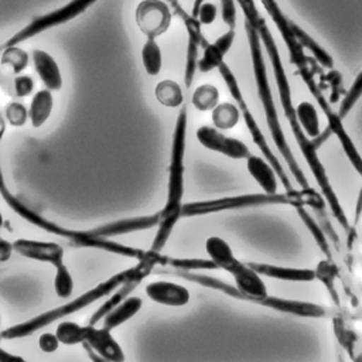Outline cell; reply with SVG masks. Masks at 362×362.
<instances>
[{
	"instance_id": "1",
	"label": "cell",
	"mask_w": 362,
	"mask_h": 362,
	"mask_svg": "<svg viewBox=\"0 0 362 362\" xmlns=\"http://www.w3.org/2000/svg\"><path fill=\"white\" fill-rule=\"evenodd\" d=\"M205 250L218 269L226 270L233 277L235 286L215 277L198 274L195 272L175 270L174 274L197 281L205 287L219 290L229 297L274 310L277 313L305 318H324L329 314L328 308L315 303L270 296L262 276L256 273L249 263L239 260L225 239L219 236H209L205 242Z\"/></svg>"
},
{
	"instance_id": "2",
	"label": "cell",
	"mask_w": 362,
	"mask_h": 362,
	"mask_svg": "<svg viewBox=\"0 0 362 362\" xmlns=\"http://www.w3.org/2000/svg\"><path fill=\"white\" fill-rule=\"evenodd\" d=\"M238 4L240 6L243 16H245V23H247L249 25H252L256 33L260 37V41L266 49V54L270 59L272 64V69L274 74V81H276V86H277V93H279V100L280 105L283 107V113L288 122L290 130L294 134V139L298 144V148L303 154V157L305 158L308 168L320 188V194L322 195V198L325 199V204L328 205L331 214L334 215V218L337 219V222L339 223V226L344 230H349V219L339 202V198L335 192V189L332 188L328 174L325 171L324 164L320 160L318 156V147L317 144L305 134V132L303 130L298 119H297V113H296V106L293 103V93H291V88H290V82L287 79V74L283 68V62L280 58V52L279 48L276 45L274 37L272 35L264 18L260 16L255 0H236Z\"/></svg>"
},
{
	"instance_id": "3",
	"label": "cell",
	"mask_w": 362,
	"mask_h": 362,
	"mask_svg": "<svg viewBox=\"0 0 362 362\" xmlns=\"http://www.w3.org/2000/svg\"><path fill=\"white\" fill-rule=\"evenodd\" d=\"M164 260H165V256L160 255L158 252H153L150 259L140 260L139 264H136L130 269H126L123 272H119L117 274L109 277L107 280L98 284L96 287L85 291L79 297H76V298H74V300H71V301H68V303H65L59 307H55L49 311H45V313H42V314H40V315H37L31 320H27L24 322H20V324H16V325H11V327L3 329L0 337L6 338V339H16V338L28 337V335L37 332L40 328H44L48 324H51V322H54V321H57L62 317H66L72 313H76V311L88 307L93 301L113 293L119 286H122V284H124L130 280H143L156 264H164Z\"/></svg>"
},
{
	"instance_id": "4",
	"label": "cell",
	"mask_w": 362,
	"mask_h": 362,
	"mask_svg": "<svg viewBox=\"0 0 362 362\" xmlns=\"http://www.w3.org/2000/svg\"><path fill=\"white\" fill-rule=\"evenodd\" d=\"M245 30H246V37H247L249 51H250V61H252V68H253V75H255L256 90H257V96H259L262 107H263V113H264L266 123H267L269 132L272 134L273 143H274L279 154L287 164V168L291 173V175L294 177V181L300 185V191L304 195H310V194L315 192V189L310 185L304 171L301 170L300 164L297 163V160L291 151V147L284 136L283 126L280 123L279 112H277V107H276V103L273 99L272 86H270L269 76H267V66H266L263 49L260 45V37L256 33V30L252 25H249L247 23H245Z\"/></svg>"
},
{
	"instance_id": "5",
	"label": "cell",
	"mask_w": 362,
	"mask_h": 362,
	"mask_svg": "<svg viewBox=\"0 0 362 362\" xmlns=\"http://www.w3.org/2000/svg\"><path fill=\"white\" fill-rule=\"evenodd\" d=\"M187 107H182L175 120V127L171 141L167 199L164 208L160 211V223L156 238L151 243V250L158 252L164 249L175 223L181 218L182 197H184V156L187 139Z\"/></svg>"
},
{
	"instance_id": "6",
	"label": "cell",
	"mask_w": 362,
	"mask_h": 362,
	"mask_svg": "<svg viewBox=\"0 0 362 362\" xmlns=\"http://www.w3.org/2000/svg\"><path fill=\"white\" fill-rule=\"evenodd\" d=\"M1 136H3V129H0V141H1ZM0 195L3 197V199L6 201V204L17 214L20 215L23 219L28 221L30 223H33L34 226L48 232V233H54L58 236H62L79 246H86V247H93V249H100V250H106L115 255H120V256H126V257H133L140 260H146L148 257H151L153 250L144 252L141 249L137 247H132L127 245H122L105 238H99L96 236L92 230H74V229H68L64 228L47 218H44L42 215H40L38 212L33 211L31 208H28L25 204H23L18 198H16L7 188L6 181H4V175L1 171V165H0Z\"/></svg>"
},
{
	"instance_id": "7",
	"label": "cell",
	"mask_w": 362,
	"mask_h": 362,
	"mask_svg": "<svg viewBox=\"0 0 362 362\" xmlns=\"http://www.w3.org/2000/svg\"><path fill=\"white\" fill-rule=\"evenodd\" d=\"M264 205H291L297 208V206H304V202H303V195L300 189H293L290 192H283V194L280 192L242 194V195L182 204L181 216H197V215H206V214H215L222 211L255 208V206H264Z\"/></svg>"
},
{
	"instance_id": "8",
	"label": "cell",
	"mask_w": 362,
	"mask_h": 362,
	"mask_svg": "<svg viewBox=\"0 0 362 362\" xmlns=\"http://www.w3.org/2000/svg\"><path fill=\"white\" fill-rule=\"evenodd\" d=\"M218 69H219V74H221V76H222V79H223V82H225V85H226V88H228V90H229L232 99L236 102V106H238L239 110H240V116H242L243 120H245V124H246V127H247V130H249V133H250V136H252L253 143H255L256 147L260 150L262 156L272 164V167H273L274 171L277 173L279 180H280V182L283 184L286 192L293 191L294 187H293V184H291V181H290L287 173L283 170V165H281L280 160L276 157V154L273 153L272 147L269 146V143H267V140H266V137H264L262 129L259 127V124H257L255 116L252 115V112H250V109H249V106H247V103H246V100H245V98H243V93H242V90H240V86H239V83H238L236 76L233 75V72L230 71V68H229L225 62H223Z\"/></svg>"
},
{
	"instance_id": "9",
	"label": "cell",
	"mask_w": 362,
	"mask_h": 362,
	"mask_svg": "<svg viewBox=\"0 0 362 362\" xmlns=\"http://www.w3.org/2000/svg\"><path fill=\"white\" fill-rule=\"evenodd\" d=\"M98 0H71L69 3H66L65 6L47 13L44 16H40L37 18H34L30 24H27L24 28H21L18 33H16L13 37H10L1 47L0 51L7 48V47H14V45H20L23 41H27L33 37H35L37 34L65 24L69 20L75 18L76 16H79L81 13H83L88 7H90L93 3H96Z\"/></svg>"
},
{
	"instance_id": "10",
	"label": "cell",
	"mask_w": 362,
	"mask_h": 362,
	"mask_svg": "<svg viewBox=\"0 0 362 362\" xmlns=\"http://www.w3.org/2000/svg\"><path fill=\"white\" fill-rule=\"evenodd\" d=\"M134 18L147 38H157L168 30L173 13L164 0H141L136 7Z\"/></svg>"
},
{
	"instance_id": "11",
	"label": "cell",
	"mask_w": 362,
	"mask_h": 362,
	"mask_svg": "<svg viewBox=\"0 0 362 362\" xmlns=\"http://www.w3.org/2000/svg\"><path fill=\"white\" fill-rule=\"evenodd\" d=\"M195 136L202 147L223 154L232 160H242L250 156L249 147L242 140L226 136L214 126L204 124L198 127Z\"/></svg>"
},
{
	"instance_id": "12",
	"label": "cell",
	"mask_w": 362,
	"mask_h": 362,
	"mask_svg": "<svg viewBox=\"0 0 362 362\" xmlns=\"http://www.w3.org/2000/svg\"><path fill=\"white\" fill-rule=\"evenodd\" d=\"M260 3L263 4V7L267 11V14L272 17L274 25L277 27V31L280 33L281 38L284 40L286 47L288 49V55H290L291 64L293 65H298L300 62L307 61L308 58L305 57L304 49L297 42V40H296V37L293 34V24H294V21L287 18V16L283 13V10L280 8V6H279V3L276 0H260Z\"/></svg>"
},
{
	"instance_id": "13",
	"label": "cell",
	"mask_w": 362,
	"mask_h": 362,
	"mask_svg": "<svg viewBox=\"0 0 362 362\" xmlns=\"http://www.w3.org/2000/svg\"><path fill=\"white\" fill-rule=\"evenodd\" d=\"M13 247L18 255L27 259L51 263L54 267H58L64 263V249L54 242H41L21 238L13 242Z\"/></svg>"
},
{
	"instance_id": "14",
	"label": "cell",
	"mask_w": 362,
	"mask_h": 362,
	"mask_svg": "<svg viewBox=\"0 0 362 362\" xmlns=\"http://www.w3.org/2000/svg\"><path fill=\"white\" fill-rule=\"evenodd\" d=\"M89 345L98 355H100L107 362H124V352L119 342L110 334V329L102 327L95 328L88 325L85 342Z\"/></svg>"
},
{
	"instance_id": "15",
	"label": "cell",
	"mask_w": 362,
	"mask_h": 362,
	"mask_svg": "<svg viewBox=\"0 0 362 362\" xmlns=\"http://www.w3.org/2000/svg\"><path fill=\"white\" fill-rule=\"evenodd\" d=\"M147 297L157 304L181 307L189 301V291L187 287L173 283V281H151L144 288Z\"/></svg>"
},
{
	"instance_id": "16",
	"label": "cell",
	"mask_w": 362,
	"mask_h": 362,
	"mask_svg": "<svg viewBox=\"0 0 362 362\" xmlns=\"http://www.w3.org/2000/svg\"><path fill=\"white\" fill-rule=\"evenodd\" d=\"M235 30H228L221 37H218L214 42H206L204 47L202 57L198 59L197 69L202 74L218 69L223 64L225 55L233 45L235 41Z\"/></svg>"
},
{
	"instance_id": "17",
	"label": "cell",
	"mask_w": 362,
	"mask_h": 362,
	"mask_svg": "<svg viewBox=\"0 0 362 362\" xmlns=\"http://www.w3.org/2000/svg\"><path fill=\"white\" fill-rule=\"evenodd\" d=\"M249 266L262 277H269L274 280L296 283H307L315 280V270L308 267H291L260 262H249Z\"/></svg>"
},
{
	"instance_id": "18",
	"label": "cell",
	"mask_w": 362,
	"mask_h": 362,
	"mask_svg": "<svg viewBox=\"0 0 362 362\" xmlns=\"http://www.w3.org/2000/svg\"><path fill=\"white\" fill-rule=\"evenodd\" d=\"M160 212L154 215H146V216H137V218H130V219H120L115 221L102 226H98L92 229V232L99 236V238H112L117 235H124L136 230H144L150 229L153 226H158L160 223Z\"/></svg>"
},
{
	"instance_id": "19",
	"label": "cell",
	"mask_w": 362,
	"mask_h": 362,
	"mask_svg": "<svg viewBox=\"0 0 362 362\" xmlns=\"http://www.w3.org/2000/svg\"><path fill=\"white\" fill-rule=\"evenodd\" d=\"M185 27L188 33V45H187V59H185V72H184V83L187 88L191 86L197 66H198V49L199 47H205L206 41L201 31V24L197 18L188 16L185 17Z\"/></svg>"
},
{
	"instance_id": "20",
	"label": "cell",
	"mask_w": 362,
	"mask_h": 362,
	"mask_svg": "<svg viewBox=\"0 0 362 362\" xmlns=\"http://www.w3.org/2000/svg\"><path fill=\"white\" fill-rule=\"evenodd\" d=\"M31 58L34 69L45 85V89L51 92L59 90L62 88V74L54 57L44 49H33Z\"/></svg>"
},
{
	"instance_id": "21",
	"label": "cell",
	"mask_w": 362,
	"mask_h": 362,
	"mask_svg": "<svg viewBox=\"0 0 362 362\" xmlns=\"http://www.w3.org/2000/svg\"><path fill=\"white\" fill-rule=\"evenodd\" d=\"M246 168L256 184L263 189L264 194H277L279 189V175L272 167V164L262 156L250 154L246 158Z\"/></svg>"
},
{
	"instance_id": "22",
	"label": "cell",
	"mask_w": 362,
	"mask_h": 362,
	"mask_svg": "<svg viewBox=\"0 0 362 362\" xmlns=\"http://www.w3.org/2000/svg\"><path fill=\"white\" fill-rule=\"evenodd\" d=\"M293 34L297 42L301 45L303 49H307L310 55L314 58L317 64H320L325 69H334V59L328 51H325L305 30H303L298 24H293Z\"/></svg>"
},
{
	"instance_id": "23",
	"label": "cell",
	"mask_w": 362,
	"mask_h": 362,
	"mask_svg": "<svg viewBox=\"0 0 362 362\" xmlns=\"http://www.w3.org/2000/svg\"><path fill=\"white\" fill-rule=\"evenodd\" d=\"M54 109L52 92L48 89L38 90L30 103L28 107V120L33 127H41L51 116Z\"/></svg>"
},
{
	"instance_id": "24",
	"label": "cell",
	"mask_w": 362,
	"mask_h": 362,
	"mask_svg": "<svg viewBox=\"0 0 362 362\" xmlns=\"http://www.w3.org/2000/svg\"><path fill=\"white\" fill-rule=\"evenodd\" d=\"M143 305V301L140 297L130 296L124 298L119 305H116L105 318H103V327L107 329H113L126 321H129L132 317H134Z\"/></svg>"
},
{
	"instance_id": "25",
	"label": "cell",
	"mask_w": 362,
	"mask_h": 362,
	"mask_svg": "<svg viewBox=\"0 0 362 362\" xmlns=\"http://www.w3.org/2000/svg\"><path fill=\"white\" fill-rule=\"evenodd\" d=\"M300 219L303 221L304 226L308 229V232L311 233L314 242L318 245V247L321 249V252L327 256L328 260H332V253H331V245H329V239L324 230V228L320 225V222L305 209V206H297L296 208Z\"/></svg>"
},
{
	"instance_id": "26",
	"label": "cell",
	"mask_w": 362,
	"mask_h": 362,
	"mask_svg": "<svg viewBox=\"0 0 362 362\" xmlns=\"http://www.w3.org/2000/svg\"><path fill=\"white\" fill-rule=\"evenodd\" d=\"M296 113L305 134L311 140L318 139L321 136V129H320V117L315 106L311 102H305V100L300 102L296 106Z\"/></svg>"
},
{
	"instance_id": "27",
	"label": "cell",
	"mask_w": 362,
	"mask_h": 362,
	"mask_svg": "<svg viewBox=\"0 0 362 362\" xmlns=\"http://www.w3.org/2000/svg\"><path fill=\"white\" fill-rule=\"evenodd\" d=\"M156 99L165 107H178L184 102V93L181 86L173 79L160 81L154 89Z\"/></svg>"
},
{
	"instance_id": "28",
	"label": "cell",
	"mask_w": 362,
	"mask_h": 362,
	"mask_svg": "<svg viewBox=\"0 0 362 362\" xmlns=\"http://www.w3.org/2000/svg\"><path fill=\"white\" fill-rule=\"evenodd\" d=\"M240 119L239 107L232 102H219L218 106L212 110V123L214 127L219 130L233 129Z\"/></svg>"
},
{
	"instance_id": "29",
	"label": "cell",
	"mask_w": 362,
	"mask_h": 362,
	"mask_svg": "<svg viewBox=\"0 0 362 362\" xmlns=\"http://www.w3.org/2000/svg\"><path fill=\"white\" fill-rule=\"evenodd\" d=\"M143 68L150 76H157L163 68V52L156 38H147L141 47Z\"/></svg>"
},
{
	"instance_id": "30",
	"label": "cell",
	"mask_w": 362,
	"mask_h": 362,
	"mask_svg": "<svg viewBox=\"0 0 362 362\" xmlns=\"http://www.w3.org/2000/svg\"><path fill=\"white\" fill-rule=\"evenodd\" d=\"M191 102L192 106L199 112H212L219 103V90L212 83H202L192 92Z\"/></svg>"
},
{
	"instance_id": "31",
	"label": "cell",
	"mask_w": 362,
	"mask_h": 362,
	"mask_svg": "<svg viewBox=\"0 0 362 362\" xmlns=\"http://www.w3.org/2000/svg\"><path fill=\"white\" fill-rule=\"evenodd\" d=\"M140 281H141V280H130V281L122 284L120 288H119L116 293H113V294L93 313V315H92V318H90V325L96 324L100 318H105L116 305H119L124 298H127V296L133 291V288H134Z\"/></svg>"
},
{
	"instance_id": "32",
	"label": "cell",
	"mask_w": 362,
	"mask_h": 362,
	"mask_svg": "<svg viewBox=\"0 0 362 362\" xmlns=\"http://www.w3.org/2000/svg\"><path fill=\"white\" fill-rule=\"evenodd\" d=\"M86 329L88 327L79 325L72 321H62L57 327V337L61 344L65 345H76L83 344L86 338Z\"/></svg>"
},
{
	"instance_id": "33",
	"label": "cell",
	"mask_w": 362,
	"mask_h": 362,
	"mask_svg": "<svg viewBox=\"0 0 362 362\" xmlns=\"http://www.w3.org/2000/svg\"><path fill=\"white\" fill-rule=\"evenodd\" d=\"M0 64L10 68L16 75H20L28 65V52L18 45L7 47L1 49Z\"/></svg>"
},
{
	"instance_id": "34",
	"label": "cell",
	"mask_w": 362,
	"mask_h": 362,
	"mask_svg": "<svg viewBox=\"0 0 362 362\" xmlns=\"http://www.w3.org/2000/svg\"><path fill=\"white\" fill-rule=\"evenodd\" d=\"M164 264H168L177 270H185V272L218 269V266L211 259H175V257L165 256Z\"/></svg>"
},
{
	"instance_id": "35",
	"label": "cell",
	"mask_w": 362,
	"mask_h": 362,
	"mask_svg": "<svg viewBox=\"0 0 362 362\" xmlns=\"http://www.w3.org/2000/svg\"><path fill=\"white\" fill-rule=\"evenodd\" d=\"M315 270V279L321 280L322 284L327 287L329 291V296L334 301H337V290H335V277H337V269L332 263V260H322L318 263V266L314 269Z\"/></svg>"
},
{
	"instance_id": "36",
	"label": "cell",
	"mask_w": 362,
	"mask_h": 362,
	"mask_svg": "<svg viewBox=\"0 0 362 362\" xmlns=\"http://www.w3.org/2000/svg\"><path fill=\"white\" fill-rule=\"evenodd\" d=\"M361 96H362V69L356 75V78L352 82L351 88L345 92V96L342 98V100L339 103L338 115L344 119L352 110V107L356 105V102L359 100Z\"/></svg>"
},
{
	"instance_id": "37",
	"label": "cell",
	"mask_w": 362,
	"mask_h": 362,
	"mask_svg": "<svg viewBox=\"0 0 362 362\" xmlns=\"http://www.w3.org/2000/svg\"><path fill=\"white\" fill-rule=\"evenodd\" d=\"M55 276H54V290L58 297H68L74 291V279L68 270V267L62 263L58 267H55Z\"/></svg>"
},
{
	"instance_id": "38",
	"label": "cell",
	"mask_w": 362,
	"mask_h": 362,
	"mask_svg": "<svg viewBox=\"0 0 362 362\" xmlns=\"http://www.w3.org/2000/svg\"><path fill=\"white\" fill-rule=\"evenodd\" d=\"M6 120L10 126H24L28 120V109L21 102H10L4 110Z\"/></svg>"
},
{
	"instance_id": "39",
	"label": "cell",
	"mask_w": 362,
	"mask_h": 362,
	"mask_svg": "<svg viewBox=\"0 0 362 362\" xmlns=\"http://www.w3.org/2000/svg\"><path fill=\"white\" fill-rule=\"evenodd\" d=\"M236 0H221L222 21L229 30H235L236 25Z\"/></svg>"
},
{
	"instance_id": "40",
	"label": "cell",
	"mask_w": 362,
	"mask_h": 362,
	"mask_svg": "<svg viewBox=\"0 0 362 362\" xmlns=\"http://www.w3.org/2000/svg\"><path fill=\"white\" fill-rule=\"evenodd\" d=\"M34 79L30 75H16L14 78V96L25 98L34 90Z\"/></svg>"
},
{
	"instance_id": "41",
	"label": "cell",
	"mask_w": 362,
	"mask_h": 362,
	"mask_svg": "<svg viewBox=\"0 0 362 362\" xmlns=\"http://www.w3.org/2000/svg\"><path fill=\"white\" fill-rule=\"evenodd\" d=\"M216 16H218V7L211 1H205L198 8L195 18L199 21L201 25H209L215 21Z\"/></svg>"
},
{
	"instance_id": "42",
	"label": "cell",
	"mask_w": 362,
	"mask_h": 362,
	"mask_svg": "<svg viewBox=\"0 0 362 362\" xmlns=\"http://www.w3.org/2000/svg\"><path fill=\"white\" fill-rule=\"evenodd\" d=\"M59 339L57 337V334H52V332H44L40 335L38 338V346L42 352L45 354H51V352H55L59 346Z\"/></svg>"
},
{
	"instance_id": "43",
	"label": "cell",
	"mask_w": 362,
	"mask_h": 362,
	"mask_svg": "<svg viewBox=\"0 0 362 362\" xmlns=\"http://www.w3.org/2000/svg\"><path fill=\"white\" fill-rule=\"evenodd\" d=\"M329 88L332 89V93H331V103H335L339 100V89H341V82H342V78H341V74L335 69H329L327 76H325Z\"/></svg>"
},
{
	"instance_id": "44",
	"label": "cell",
	"mask_w": 362,
	"mask_h": 362,
	"mask_svg": "<svg viewBox=\"0 0 362 362\" xmlns=\"http://www.w3.org/2000/svg\"><path fill=\"white\" fill-rule=\"evenodd\" d=\"M14 247H13V243H10L8 240L3 239L0 236V262H6L10 259L11 253H13Z\"/></svg>"
},
{
	"instance_id": "45",
	"label": "cell",
	"mask_w": 362,
	"mask_h": 362,
	"mask_svg": "<svg viewBox=\"0 0 362 362\" xmlns=\"http://www.w3.org/2000/svg\"><path fill=\"white\" fill-rule=\"evenodd\" d=\"M0 362H27V361L23 359L21 356H17V355H13V354L7 352L6 349H3L0 346Z\"/></svg>"
},
{
	"instance_id": "46",
	"label": "cell",
	"mask_w": 362,
	"mask_h": 362,
	"mask_svg": "<svg viewBox=\"0 0 362 362\" xmlns=\"http://www.w3.org/2000/svg\"><path fill=\"white\" fill-rule=\"evenodd\" d=\"M83 346H85V349H86V352H88V355H89V358L93 361V362H107V361H105L100 355H98L89 345H86V344H83Z\"/></svg>"
},
{
	"instance_id": "47",
	"label": "cell",
	"mask_w": 362,
	"mask_h": 362,
	"mask_svg": "<svg viewBox=\"0 0 362 362\" xmlns=\"http://www.w3.org/2000/svg\"><path fill=\"white\" fill-rule=\"evenodd\" d=\"M202 3H205L204 0H194V3H192V10H191V17H194L195 18V16H197V13H198V8L201 7V4Z\"/></svg>"
},
{
	"instance_id": "48",
	"label": "cell",
	"mask_w": 362,
	"mask_h": 362,
	"mask_svg": "<svg viewBox=\"0 0 362 362\" xmlns=\"http://www.w3.org/2000/svg\"><path fill=\"white\" fill-rule=\"evenodd\" d=\"M3 225H4V219H3V215H1V212H0V230H1Z\"/></svg>"
}]
</instances>
